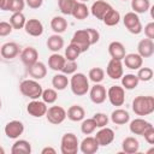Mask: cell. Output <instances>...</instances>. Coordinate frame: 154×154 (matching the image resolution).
Returning a JSON list of instances; mask_svg holds the SVG:
<instances>
[{"label":"cell","instance_id":"obj_1","mask_svg":"<svg viewBox=\"0 0 154 154\" xmlns=\"http://www.w3.org/2000/svg\"><path fill=\"white\" fill-rule=\"evenodd\" d=\"M132 111L136 116H149L154 112V97L140 95L132 100Z\"/></svg>","mask_w":154,"mask_h":154},{"label":"cell","instance_id":"obj_2","mask_svg":"<svg viewBox=\"0 0 154 154\" xmlns=\"http://www.w3.org/2000/svg\"><path fill=\"white\" fill-rule=\"evenodd\" d=\"M71 91L76 96H83L89 91V78L82 72L72 73L71 79L69 81Z\"/></svg>","mask_w":154,"mask_h":154},{"label":"cell","instance_id":"obj_3","mask_svg":"<svg viewBox=\"0 0 154 154\" xmlns=\"http://www.w3.org/2000/svg\"><path fill=\"white\" fill-rule=\"evenodd\" d=\"M19 90L24 96L31 100H37L41 97L43 89L42 85L36 79H24L19 84Z\"/></svg>","mask_w":154,"mask_h":154},{"label":"cell","instance_id":"obj_4","mask_svg":"<svg viewBox=\"0 0 154 154\" xmlns=\"http://www.w3.org/2000/svg\"><path fill=\"white\" fill-rule=\"evenodd\" d=\"M79 149V142L75 134L66 132L63 135L60 141V152L61 154H76Z\"/></svg>","mask_w":154,"mask_h":154},{"label":"cell","instance_id":"obj_5","mask_svg":"<svg viewBox=\"0 0 154 154\" xmlns=\"http://www.w3.org/2000/svg\"><path fill=\"white\" fill-rule=\"evenodd\" d=\"M123 23H124V26L128 29V31L134 35H138L143 30V26H142L138 14L132 11L125 13V16L123 17Z\"/></svg>","mask_w":154,"mask_h":154},{"label":"cell","instance_id":"obj_6","mask_svg":"<svg viewBox=\"0 0 154 154\" xmlns=\"http://www.w3.org/2000/svg\"><path fill=\"white\" fill-rule=\"evenodd\" d=\"M70 43L75 45L81 51V53L87 52L89 49V47L91 46L90 37H89V34H88L87 29H81V30L75 31V34H73Z\"/></svg>","mask_w":154,"mask_h":154},{"label":"cell","instance_id":"obj_7","mask_svg":"<svg viewBox=\"0 0 154 154\" xmlns=\"http://www.w3.org/2000/svg\"><path fill=\"white\" fill-rule=\"evenodd\" d=\"M107 99L113 106H123L125 102V89L120 85H112L107 90Z\"/></svg>","mask_w":154,"mask_h":154},{"label":"cell","instance_id":"obj_8","mask_svg":"<svg viewBox=\"0 0 154 154\" xmlns=\"http://www.w3.org/2000/svg\"><path fill=\"white\" fill-rule=\"evenodd\" d=\"M46 118H47V120L51 124L59 125V124H61L65 120V118H66V111L61 106H52V107L47 108Z\"/></svg>","mask_w":154,"mask_h":154},{"label":"cell","instance_id":"obj_9","mask_svg":"<svg viewBox=\"0 0 154 154\" xmlns=\"http://www.w3.org/2000/svg\"><path fill=\"white\" fill-rule=\"evenodd\" d=\"M26 112L34 118H41V117L46 116L47 103L43 102V101H40L38 99L37 100H31L26 106Z\"/></svg>","mask_w":154,"mask_h":154},{"label":"cell","instance_id":"obj_10","mask_svg":"<svg viewBox=\"0 0 154 154\" xmlns=\"http://www.w3.org/2000/svg\"><path fill=\"white\" fill-rule=\"evenodd\" d=\"M89 97H90L91 102H94L96 105H100V103L105 102L106 99H107L106 88L100 83H95L89 90Z\"/></svg>","mask_w":154,"mask_h":154},{"label":"cell","instance_id":"obj_11","mask_svg":"<svg viewBox=\"0 0 154 154\" xmlns=\"http://www.w3.org/2000/svg\"><path fill=\"white\" fill-rule=\"evenodd\" d=\"M97 144L101 147H106L108 144H111L114 140V131L107 126L100 128V130L96 132V135L94 136Z\"/></svg>","mask_w":154,"mask_h":154},{"label":"cell","instance_id":"obj_12","mask_svg":"<svg viewBox=\"0 0 154 154\" xmlns=\"http://www.w3.org/2000/svg\"><path fill=\"white\" fill-rule=\"evenodd\" d=\"M4 131L8 138H18L24 131V124L20 120H11L5 125Z\"/></svg>","mask_w":154,"mask_h":154},{"label":"cell","instance_id":"obj_13","mask_svg":"<svg viewBox=\"0 0 154 154\" xmlns=\"http://www.w3.org/2000/svg\"><path fill=\"white\" fill-rule=\"evenodd\" d=\"M106 73L111 79H119L123 76V63L122 60L111 59L106 67Z\"/></svg>","mask_w":154,"mask_h":154},{"label":"cell","instance_id":"obj_14","mask_svg":"<svg viewBox=\"0 0 154 154\" xmlns=\"http://www.w3.org/2000/svg\"><path fill=\"white\" fill-rule=\"evenodd\" d=\"M25 30V32L30 36H34V37H38L43 34V24L36 19V18H31V19H28L25 22V25L23 28Z\"/></svg>","mask_w":154,"mask_h":154},{"label":"cell","instance_id":"obj_15","mask_svg":"<svg viewBox=\"0 0 154 154\" xmlns=\"http://www.w3.org/2000/svg\"><path fill=\"white\" fill-rule=\"evenodd\" d=\"M112 8V6L108 4V2H106V1H103V0H96L95 2H93V5H91V7H90V12H91V14L95 17V18H97V19H103V17H105V14L109 11Z\"/></svg>","mask_w":154,"mask_h":154},{"label":"cell","instance_id":"obj_16","mask_svg":"<svg viewBox=\"0 0 154 154\" xmlns=\"http://www.w3.org/2000/svg\"><path fill=\"white\" fill-rule=\"evenodd\" d=\"M38 59V52L34 47H25L20 53V60L25 67L31 66Z\"/></svg>","mask_w":154,"mask_h":154},{"label":"cell","instance_id":"obj_17","mask_svg":"<svg viewBox=\"0 0 154 154\" xmlns=\"http://www.w3.org/2000/svg\"><path fill=\"white\" fill-rule=\"evenodd\" d=\"M137 53L142 58H150L154 54V42L150 38H143L137 45Z\"/></svg>","mask_w":154,"mask_h":154},{"label":"cell","instance_id":"obj_18","mask_svg":"<svg viewBox=\"0 0 154 154\" xmlns=\"http://www.w3.org/2000/svg\"><path fill=\"white\" fill-rule=\"evenodd\" d=\"M0 54L5 59H13L19 54V46L16 42H6L0 47Z\"/></svg>","mask_w":154,"mask_h":154},{"label":"cell","instance_id":"obj_19","mask_svg":"<svg viewBox=\"0 0 154 154\" xmlns=\"http://www.w3.org/2000/svg\"><path fill=\"white\" fill-rule=\"evenodd\" d=\"M125 66L130 70H138L143 64V58L138 53H129L123 58Z\"/></svg>","mask_w":154,"mask_h":154},{"label":"cell","instance_id":"obj_20","mask_svg":"<svg viewBox=\"0 0 154 154\" xmlns=\"http://www.w3.org/2000/svg\"><path fill=\"white\" fill-rule=\"evenodd\" d=\"M99 144L95 140V137H91V136H88L85 137L81 143H79V150L83 153V154H94L99 150Z\"/></svg>","mask_w":154,"mask_h":154},{"label":"cell","instance_id":"obj_21","mask_svg":"<svg viewBox=\"0 0 154 154\" xmlns=\"http://www.w3.org/2000/svg\"><path fill=\"white\" fill-rule=\"evenodd\" d=\"M108 54L111 55L112 59H117V60H123V58L125 57V47L122 42L119 41H112L108 45Z\"/></svg>","mask_w":154,"mask_h":154},{"label":"cell","instance_id":"obj_22","mask_svg":"<svg viewBox=\"0 0 154 154\" xmlns=\"http://www.w3.org/2000/svg\"><path fill=\"white\" fill-rule=\"evenodd\" d=\"M152 126V124L142 118H136L134 120L130 122V125H129V129L130 131L134 134V135H143V132Z\"/></svg>","mask_w":154,"mask_h":154},{"label":"cell","instance_id":"obj_23","mask_svg":"<svg viewBox=\"0 0 154 154\" xmlns=\"http://www.w3.org/2000/svg\"><path fill=\"white\" fill-rule=\"evenodd\" d=\"M28 73L34 78V79H42L47 75V67L43 63L36 61L31 66L28 67Z\"/></svg>","mask_w":154,"mask_h":154},{"label":"cell","instance_id":"obj_24","mask_svg":"<svg viewBox=\"0 0 154 154\" xmlns=\"http://www.w3.org/2000/svg\"><path fill=\"white\" fill-rule=\"evenodd\" d=\"M111 120H112V123H114L117 125H124V124L129 123L130 114L126 109L117 108L111 113Z\"/></svg>","mask_w":154,"mask_h":154},{"label":"cell","instance_id":"obj_25","mask_svg":"<svg viewBox=\"0 0 154 154\" xmlns=\"http://www.w3.org/2000/svg\"><path fill=\"white\" fill-rule=\"evenodd\" d=\"M122 149L124 153L126 154H134V153H137L138 149H140V142L137 141V138L132 137V136H129V137H125L122 142Z\"/></svg>","mask_w":154,"mask_h":154},{"label":"cell","instance_id":"obj_26","mask_svg":"<svg viewBox=\"0 0 154 154\" xmlns=\"http://www.w3.org/2000/svg\"><path fill=\"white\" fill-rule=\"evenodd\" d=\"M66 117L72 122H81L85 117V111L79 105H72L69 107V109L66 112Z\"/></svg>","mask_w":154,"mask_h":154},{"label":"cell","instance_id":"obj_27","mask_svg":"<svg viewBox=\"0 0 154 154\" xmlns=\"http://www.w3.org/2000/svg\"><path fill=\"white\" fill-rule=\"evenodd\" d=\"M64 47V38L60 36V34H54L51 35L47 40V48L53 52V53H58L61 48Z\"/></svg>","mask_w":154,"mask_h":154},{"label":"cell","instance_id":"obj_28","mask_svg":"<svg viewBox=\"0 0 154 154\" xmlns=\"http://www.w3.org/2000/svg\"><path fill=\"white\" fill-rule=\"evenodd\" d=\"M12 154H30L31 153V144L26 140H17L11 148Z\"/></svg>","mask_w":154,"mask_h":154},{"label":"cell","instance_id":"obj_29","mask_svg":"<svg viewBox=\"0 0 154 154\" xmlns=\"http://www.w3.org/2000/svg\"><path fill=\"white\" fill-rule=\"evenodd\" d=\"M65 61H66L65 57H63V55H60L58 53H53L48 58V66L53 71H61Z\"/></svg>","mask_w":154,"mask_h":154},{"label":"cell","instance_id":"obj_30","mask_svg":"<svg viewBox=\"0 0 154 154\" xmlns=\"http://www.w3.org/2000/svg\"><path fill=\"white\" fill-rule=\"evenodd\" d=\"M71 16H73L76 19L83 20V19H85L89 16V8H88V6L84 2L77 1L76 5H75V7H73V10H72Z\"/></svg>","mask_w":154,"mask_h":154},{"label":"cell","instance_id":"obj_31","mask_svg":"<svg viewBox=\"0 0 154 154\" xmlns=\"http://www.w3.org/2000/svg\"><path fill=\"white\" fill-rule=\"evenodd\" d=\"M51 28L55 34H63L67 29V20L61 16H55L51 20Z\"/></svg>","mask_w":154,"mask_h":154},{"label":"cell","instance_id":"obj_32","mask_svg":"<svg viewBox=\"0 0 154 154\" xmlns=\"http://www.w3.org/2000/svg\"><path fill=\"white\" fill-rule=\"evenodd\" d=\"M138 78L134 73H126L122 76V85L126 90H132L138 85Z\"/></svg>","mask_w":154,"mask_h":154},{"label":"cell","instance_id":"obj_33","mask_svg":"<svg viewBox=\"0 0 154 154\" xmlns=\"http://www.w3.org/2000/svg\"><path fill=\"white\" fill-rule=\"evenodd\" d=\"M102 22H103L107 26H114V25H117V24L120 22V13H119L117 10H114V8L112 7V8L105 14Z\"/></svg>","mask_w":154,"mask_h":154},{"label":"cell","instance_id":"obj_34","mask_svg":"<svg viewBox=\"0 0 154 154\" xmlns=\"http://www.w3.org/2000/svg\"><path fill=\"white\" fill-rule=\"evenodd\" d=\"M52 85L54 87L55 90H64L67 88L69 85V79L66 77V75L64 73H57L55 76H53L52 78Z\"/></svg>","mask_w":154,"mask_h":154},{"label":"cell","instance_id":"obj_35","mask_svg":"<svg viewBox=\"0 0 154 154\" xmlns=\"http://www.w3.org/2000/svg\"><path fill=\"white\" fill-rule=\"evenodd\" d=\"M25 16L22 13V12H14L12 13V16L10 17V24L12 25L13 29L16 30H19V29H23L24 25H25Z\"/></svg>","mask_w":154,"mask_h":154},{"label":"cell","instance_id":"obj_36","mask_svg":"<svg viewBox=\"0 0 154 154\" xmlns=\"http://www.w3.org/2000/svg\"><path fill=\"white\" fill-rule=\"evenodd\" d=\"M131 8L135 13H146L150 8L149 0H131Z\"/></svg>","mask_w":154,"mask_h":154},{"label":"cell","instance_id":"obj_37","mask_svg":"<svg viewBox=\"0 0 154 154\" xmlns=\"http://www.w3.org/2000/svg\"><path fill=\"white\" fill-rule=\"evenodd\" d=\"M77 0H58V7L63 14L70 16L76 5Z\"/></svg>","mask_w":154,"mask_h":154},{"label":"cell","instance_id":"obj_38","mask_svg":"<svg viewBox=\"0 0 154 154\" xmlns=\"http://www.w3.org/2000/svg\"><path fill=\"white\" fill-rule=\"evenodd\" d=\"M88 78L94 83H101L105 78V71L101 67H93L89 70Z\"/></svg>","mask_w":154,"mask_h":154},{"label":"cell","instance_id":"obj_39","mask_svg":"<svg viewBox=\"0 0 154 154\" xmlns=\"http://www.w3.org/2000/svg\"><path fill=\"white\" fill-rule=\"evenodd\" d=\"M41 97H42V101L46 102V103H54L57 101V99H58V93H57L55 89L48 88V89L42 90Z\"/></svg>","mask_w":154,"mask_h":154},{"label":"cell","instance_id":"obj_40","mask_svg":"<svg viewBox=\"0 0 154 154\" xmlns=\"http://www.w3.org/2000/svg\"><path fill=\"white\" fill-rule=\"evenodd\" d=\"M96 129V124L94 122L93 118H88V119H83L82 124H81V131L84 135H90L95 131Z\"/></svg>","mask_w":154,"mask_h":154},{"label":"cell","instance_id":"obj_41","mask_svg":"<svg viewBox=\"0 0 154 154\" xmlns=\"http://www.w3.org/2000/svg\"><path fill=\"white\" fill-rule=\"evenodd\" d=\"M137 78L138 81H142V82H149L152 78H153V70L150 67H140L137 70Z\"/></svg>","mask_w":154,"mask_h":154},{"label":"cell","instance_id":"obj_42","mask_svg":"<svg viewBox=\"0 0 154 154\" xmlns=\"http://www.w3.org/2000/svg\"><path fill=\"white\" fill-rule=\"evenodd\" d=\"M79 54H81V51L72 43H70L65 48V59L66 60H77Z\"/></svg>","mask_w":154,"mask_h":154},{"label":"cell","instance_id":"obj_43","mask_svg":"<svg viewBox=\"0 0 154 154\" xmlns=\"http://www.w3.org/2000/svg\"><path fill=\"white\" fill-rule=\"evenodd\" d=\"M77 67H78V65H77L76 60H66L61 69V72L64 75H72L77 71Z\"/></svg>","mask_w":154,"mask_h":154},{"label":"cell","instance_id":"obj_44","mask_svg":"<svg viewBox=\"0 0 154 154\" xmlns=\"http://www.w3.org/2000/svg\"><path fill=\"white\" fill-rule=\"evenodd\" d=\"M24 6H25V0H10L7 11H11L12 13L22 12L24 10Z\"/></svg>","mask_w":154,"mask_h":154},{"label":"cell","instance_id":"obj_45","mask_svg":"<svg viewBox=\"0 0 154 154\" xmlns=\"http://www.w3.org/2000/svg\"><path fill=\"white\" fill-rule=\"evenodd\" d=\"M93 119H94V122L96 124V128H103V126H106L108 124V117H107V114L101 113V112L95 113L93 116Z\"/></svg>","mask_w":154,"mask_h":154},{"label":"cell","instance_id":"obj_46","mask_svg":"<svg viewBox=\"0 0 154 154\" xmlns=\"http://www.w3.org/2000/svg\"><path fill=\"white\" fill-rule=\"evenodd\" d=\"M13 28L10 24V22H0V36H7L12 32Z\"/></svg>","mask_w":154,"mask_h":154},{"label":"cell","instance_id":"obj_47","mask_svg":"<svg viewBox=\"0 0 154 154\" xmlns=\"http://www.w3.org/2000/svg\"><path fill=\"white\" fill-rule=\"evenodd\" d=\"M144 137V140L149 143V144H154V126H149L142 135Z\"/></svg>","mask_w":154,"mask_h":154},{"label":"cell","instance_id":"obj_48","mask_svg":"<svg viewBox=\"0 0 154 154\" xmlns=\"http://www.w3.org/2000/svg\"><path fill=\"white\" fill-rule=\"evenodd\" d=\"M87 31H88V34H89L91 45L97 43L99 40H100V34H99V31H97L96 29H93V28H87Z\"/></svg>","mask_w":154,"mask_h":154},{"label":"cell","instance_id":"obj_49","mask_svg":"<svg viewBox=\"0 0 154 154\" xmlns=\"http://www.w3.org/2000/svg\"><path fill=\"white\" fill-rule=\"evenodd\" d=\"M144 35L147 36V38H150V40L154 38V22H149L148 24H146Z\"/></svg>","mask_w":154,"mask_h":154},{"label":"cell","instance_id":"obj_50","mask_svg":"<svg viewBox=\"0 0 154 154\" xmlns=\"http://www.w3.org/2000/svg\"><path fill=\"white\" fill-rule=\"evenodd\" d=\"M43 0H25V5H28L32 10H37L42 6Z\"/></svg>","mask_w":154,"mask_h":154},{"label":"cell","instance_id":"obj_51","mask_svg":"<svg viewBox=\"0 0 154 154\" xmlns=\"http://www.w3.org/2000/svg\"><path fill=\"white\" fill-rule=\"evenodd\" d=\"M8 4H10V0H0V10L1 11H7L8 10Z\"/></svg>","mask_w":154,"mask_h":154},{"label":"cell","instance_id":"obj_52","mask_svg":"<svg viewBox=\"0 0 154 154\" xmlns=\"http://www.w3.org/2000/svg\"><path fill=\"white\" fill-rule=\"evenodd\" d=\"M48 153H51V154H55L57 150H55L54 148H52V147H46V148H43V149L41 150V154H48Z\"/></svg>","mask_w":154,"mask_h":154},{"label":"cell","instance_id":"obj_53","mask_svg":"<svg viewBox=\"0 0 154 154\" xmlns=\"http://www.w3.org/2000/svg\"><path fill=\"white\" fill-rule=\"evenodd\" d=\"M0 154H5V149L2 147H0Z\"/></svg>","mask_w":154,"mask_h":154},{"label":"cell","instance_id":"obj_54","mask_svg":"<svg viewBox=\"0 0 154 154\" xmlns=\"http://www.w3.org/2000/svg\"><path fill=\"white\" fill-rule=\"evenodd\" d=\"M0 109H1V100H0Z\"/></svg>","mask_w":154,"mask_h":154},{"label":"cell","instance_id":"obj_55","mask_svg":"<svg viewBox=\"0 0 154 154\" xmlns=\"http://www.w3.org/2000/svg\"><path fill=\"white\" fill-rule=\"evenodd\" d=\"M81 1H82V2H84V1H88V0H81Z\"/></svg>","mask_w":154,"mask_h":154},{"label":"cell","instance_id":"obj_56","mask_svg":"<svg viewBox=\"0 0 154 154\" xmlns=\"http://www.w3.org/2000/svg\"><path fill=\"white\" fill-rule=\"evenodd\" d=\"M123 1H126V0H123Z\"/></svg>","mask_w":154,"mask_h":154}]
</instances>
